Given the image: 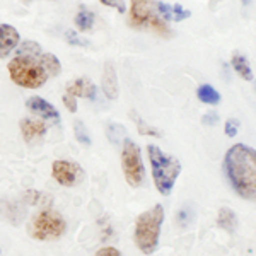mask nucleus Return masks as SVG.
Returning <instances> with one entry per match:
<instances>
[{
    "instance_id": "f257e3e1",
    "label": "nucleus",
    "mask_w": 256,
    "mask_h": 256,
    "mask_svg": "<svg viewBox=\"0 0 256 256\" xmlns=\"http://www.w3.org/2000/svg\"><path fill=\"white\" fill-rule=\"evenodd\" d=\"M224 169L230 186L241 198L256 202V150L236 144L226 152Z\"/></svg>"
},
{
    "instance_id": "f03ea898",
    "label": "nucleus",
    "mask_w": 256,
    "mask_h": 256,
    "mask_svg": "<svg viewBox=\"0 0 256 256\" xmlns=\"http://www.w3.org/2000/svg\"><path fill=\"white\" fill-rule=\"evenodd\" d=\"M164 222V207L156 204L152 208L146 210L135 220L134 239L135 244L144 254H154L159 246L160 227Z\"/></svg>"
},
{
    "instance_id": "7ed1b4c3",
    "label": "nucleus",
    "mask_w": 256,
    "mask_h": 256,
    "mask_svg": "<svg viewBox=\"0 0 256 256\" xmlns=\"http://www.w3.org/2000/svg\"><path fill=\"white\" fill-rule=\"evenodd\" d=\"M147 154L148 160H150L152 178H154V184L158 188V192L164 196L171 195L178 176L181 174V162L174 156L162 152L154 144L147 146Z\"/></svg>"
},
{
    "instance_id": "20e7f679",
    "label": "nucleus",
    "mask_w": 256,
    "mask_h": 256,
    "mask_svg": "<svg viewBox=\"0 0 256 256\" xmlns=\"http://www.w3.org/2000/svg\"><path fill=\"white\" fill-rule=\"evenodd\" d=\"M10 80L16 86L24 89H40L46 84L48 72L41 65L40 56H26L16 55L9 64H7Z\"/></svg>"
},
{
    "instance_id": "39448f33",
    "label": "nucleus",
    "mask_w": 256,
    "mask_h": 256,
    "mask_svg": "<svg viewBox=\"0 0 256 256\" xmlns=\"http://www.w3.org/2000/svg\"><path fill=\"white\" fill-rule=\"evenodd\" d=\"M67 230V222L53 208H44L31 218L28 232L36 241H56Z\"/></svg>"
},
{
    "instance_id": "423d86ee",
    "label": "nucleus",
    "mask_w": 256,
    "mask_h": 256,
    "mask_svg": "<svg viewBox=\"0 0 256 256\" xmlns=\"http://www.w3.org/2000/svg\"><path fill=\"white\" fill-rule=\"evenodd\" d=\"M122 168L123 174H125L126 183L132 188H140L146 180V168L142 162V156H140V148L135 142L130 138H125L122 150Z\"/></svg>"
},
{
    "instance_id": "0eeeda50",
    "label": "nucleus",
    "mask_w": 256,
    "mask_h": 256,
    "mask_svg": "<svg viewBox=\"0 0 256 256\" xmlns=\"http://www.w3.org/2000/svg\"><path fill=\"white\" fill-rule=\"evenodd\" d=\"M52 176L62 186L74 188L84 180V169L72 160H55L52 164Z\"/></svg>"
},
{
    "instance_id": "6e6552de",
    "label": "nucleus",
    "mask_w": 256,
    "mask_h": 256,
    "mask_svg": "<svg viewBox=\"0 0 256 256\" xmlns=\"http://www.w3.org/2000/svg\"><path fill=\"white\" fill-rule=\"evenodd\" d=\"M158 16L156 0H132L128 24L135 30H148V22Z\"/></svg>"
},
{
    "instance_id": "1a4fd4ad",
    "label": "nucleus",
    "mask_w": 256,
    "mask_h": 256,
    "mask_svg": "<svg viewBox=\"0 0 256 256\" xmlns=\"http://www.w3.org/2000/svg\"><path fill=\"white\" fill-rule=\"evenodd\" d=\"M26 108L31 111L32 114H36L43 122L50 123V125H58L60 123V113L52 102H48L46 99L40 96H31L26 101Z\"/></svg>"
},
{
    "instance_id": "9d476101",
    "label": "nucleus",
    "mask_w": 256,
    "mask_h": 256,
    "mask_svg": "<svg viewBox=\"0 0 256 256\" xmlns=\"http://www.w3.org/2000/svg\"><path fill=\"white\" fill-rule=\"evenodd\" d=\"M20 135H22L24 142L30 146H36V144H43L44 135H46V123L43 120L34 118H22L19 123Z\"/></svg>"
},
{
    "instance_id": "9b49d317",
    "label": "nucleus",
    "mask_w": 256,
    "mask_h": 256,
    "mask_svg": "<svg viewBox=\"0 0 256 256\" xmlns=\"http://www.w3.org/2000/svg\"><path fill=\"white\" fill-rule=\"evenodd\" d=\"M20 43L19 31L10 24L0 22V58H7Z\"/></svg>"
},
{
    "instance_id": "f8f14e48",
    "label": "nucleus",
    "mask_w": 256,
    "mask_h": 256,
    "mask_svg": "<svg viewBox=\"0 0 256 256\" xmlns=\"http://www.w3.org/2000/svg\"><path fill=\"white\" fill-rule=\"evenodd\" d=\"M101 89H102L104 96L108 98L110 101H114V99H118V94H120L118 76H116V70H114V65L111 64V62H106L104 67H102Z\"/></svg>"
},
{
    "instance_id": "ddd939ff",
    "label": "nucleus",
    "mask_w": 256,
    "mask_h": 256,
    "mask_svg": "<svg viewBox=\"0 0 256 256\" xmlns=\"http://www.w3.org/2000/svg\"><path fill=\"white\" fill-rule=\"evenodd\" d=\"M67 94H72L76 98H86L89 101H96L98 99V88L86 77L72 80L67 84Z\"/></svg>"
},
{
    "instance_id": "4468645a",
    "label": "nucleus",
    "mask_w": 256,
    "mask_h": 256,
    "mask_svg": "<svg viewBox=\"0 0 256 256\" xmlns=\"http://www.w3.org/2000/svg\"><path fill=\"white\" fill-rule=\"evenodd\" d=\"M0 216L6 218V220H9L10 224L19 226L24 220V217H26V210H24V207L19 202L16 200L12 202L9 198H4L0 202Z\"/></svg>"
},
{
    "instance_id": "2eb2a0df",
    "label": "nucleus",
    "mask_w": 256,
    "mask_h": 256,
    "mask_svg": "<svg viewBox=\"0 0 256 256\" xmlns=\"http://www.w3.org/2000/svg\"><path fill=\"white\" fill-rule=\"evenodd\" d=\"M238 224H239L238 216L230 208L222 207L220 210H218V214H217V226L220 227V229H224L226 232L232 234V232H236Z\"/></svg>"
},
{
    "instance_id": "dca6fc26",
    "label": "nucleus",
    "mask_w": 256,
    "mask_h": 256,
    "mask_svg": "<svg viewBox=\"0 0 256 256\" xmlns=\"http://www.w3.org/2000/svg\"><path fill=\"white\" fill-rule=\"evenodd\" d=\"M74 22H76L77 30H80L82 32L90 31L94 28V22H96V14L92 10H89L86 6H80L79 12L74 18Z\"/></svg>"
},
{
    "instance_id": "f3484780",
    "label": "nucleus",
    "mask_w": 256,
    "mask_h": 256,
    "mask_svg": "<svg viewBox=\"0 0 256 256\" xmlns=\"http://www.w3.org/2000/svg\"><path fill=\"white\" fill-rule=\"evenodd\" d=\"M230 64H232V68L236 70V74L241 79L244 80H253V70H251V65L250 62L244 55H241V53H232V58H230Z\"/></svg>"
},
{
    "instance_id": "a211bd4d",
    "label": "nucleus",
    "mask_w": 256,
    "mask_h": 256,
    "mask_svg": "<svg viewBox=\"0 0 256 256\" xmlns=\"http://www.w3.org/2000/svg\"><path fill=\"white\" fill-rule=\"evenodd\" d=\"M196 98L200 99L205 104H218L220 102V92L210 84H202L200 88L196 89Z\"/></svg>"
},
{
    "instance_id": "6ab92c4d",
    "label": "nucleus",
    "mask_w": 256,
    "mask_h": 256,
    "mask_svg": "<svg viewBox=\"0 0 256 256\" xmlns=\"http://www.w3.org/2000/svg\"><path fill=\"white\" fill-rule=\"evenodd\" d=\"M193 220H195V208H193V205H190V204L183 205L174 216L176 227H180V229H186V227L193 224Z\"/></svg>"
},
{
    "instance_id": "aec40b11",
    "label": "nucleus",
    "mask_w": 256,
    "mask_h": 256,
    "mask_svg": "<svg viewBox=\"0 0 256 256\" xmlns=\"http://www.w3.org/2000/svg\"><path fill=\"white\" fill-rule=\"evenodd\" d=\"M40 60H41V65L44 67V70L48 72V76L58 77L62 74V64L56 55H53V53H41Z\"/></svg>"
},
{
    "instance_id": "412c9836",
    "label": "nucleus",
    "mask_w": 256,
    "mask_h": 256,
    "mask_svg": "<svg viewBox=\"0 0 256 256\" xmlns=\"http://www.w3.org/2000/svg\"><path fill=\"white\" fill-rule=\"evenodd\" d=\"M22 200L24 204L28 205H34V207H48L52 204V196L46 195V193H41V192H36V190H30V192H24L22 193Z\"/></svg>"
},
{
    "instance_id": "4be33fe9",
    "label": "nucleus",
    "mask_w": 256,
    "mask_h": 256,
    "mask_svg": "<svg viewBox=\"0 0 256 256\" xmlns=\"http://www.w3.org/2000/svg\"><path fill=\"white\" fill-rule=\"evenodd\" d=\"M130 118L134 120L135 123H137V128H138V134L140 135H147V137H160V135H162L158 130V128L147 125V123L138 116V113H135V111H130Z\"/></svg>"
},
{
    "instance_id": "5701e85b",
    "label": "nucleus",
    "mask_w": 256,
    "mask_h": 256,
    "mask_svg": "<svg viewBox=\"0 0 256 256\" xmlns=\"http://www.w3.org/2000/svg\"><path fill=\"white\" fill-rule=\"evenodd\" d=\"M106 135H108L110 142L113 144H122L123 138H126V130L125 126H122L120 123H108L106 125Z\"/></svg>"
},
{
    "instance_id": "b1692460",
    "label": "nucleus",
    "mask_w": 256,
    "mask_h": 256,
    "mask_svg": "<svg viewBox=\"0 0 256 256\" xmlns=\"http://www.w3.org/2000/svg\"><path fill=\"white\" fill-rule=\"evenodd\" d=\"M16 52H18V55H26V56H41V53H43L40 43H36L32 40H26L22 43H19Z\"/></svg>"
},
{
    "instance_id": "393cba45",
    "label": "nucleus",
    "mask_w": 256,
    "mask_h": 256,
    "mask_svg": "<svg viewBox=\"0 0 256 256\" xmlns=\"http://www.w3.org/2000/svg\"><path fill=\"white\" fill-rule=\"evenodd\" d=\"M148 30L158 32L159 36H164V38H171L172 36V30L168 26L166 20H162L159 16H156L154 19H150V22H148Z\"/></svg>"
},
{
    "instance_id": "a878e982",
    "label": "nucleus",
    "mask_w": 256,
    "mask_h": 256,
    "mask_svg": "<svg viewBox=\"0 0 256 256\" xmlns=\"http://www.w3.org/2000/svg\"><path fill=\"white\" fill-rule=\"evenodd\" d=\"M74 134H76V138L80 146L90 147V135H89L88 128H86V125L80 122V120H76V123H74Z\"/></svg>"
},
{
    "instance_id": "bb28decb",
    "label": "nucleus",
    "mask_w": 256,
    "mask_h": 256,
    "mask_svg": "<svg viewBox=\"0 0 256 256\" xmlns=\"http://www.w3.org/2000/svg\"><path fill=\"white\" fill-rule=\"evenodd\" d=\"M65 40H67L68 44H72V46H89V41L82 40L80 36L72 30L65 31Z\"/></svg>"
},
{
    "instance_id": "cd10ccee",
    "label": "nucleus",
    "mask_w": 256,
    "mask_h": 256,
    "mask_svg": "<svg viewBox=\"0 0 256 256\" xmlns=\"http://www.w3.org/2000/svg\"><path fill=\"white\" fill-rule=\"evenodd\" d=\"M239 126H241V123H239L238 118H229L226 122V126H224L226 135L229 138H234L238 135V132H239Z\"/></svg>"
},
{
    "instance_id": "c85d7f7f",
    "label": "nucleus",
    "mask_w": 256,
    "mask_h": 256,
    "mask_svg": "<svg viewBox=\"0 0 256 256\" xmlns=\"http://www.w3.org/2000/svg\"><path fill=\"white\" fill-rule=\"evenodd\" d=\"M171 9H172V20H184V19H188L190 16H192V12H190L188 9H184L183 6H180V4H174V6H171Z\"/></svg>"
},
{
    "instance_id": "c756f323",
    "label": "nucleus",
    "mask_w": 256,
    "mask_h": 256,
    "mask_svg": "<svg viewBox=\"0 0 256 256\" xmlns=\"http://www.w3.org/2000/svg\"><path fill=\"white\" fill-rule=\"evenodd\" d=\"M102 6H108V7H113L116 9L120 14H125L126 10V6H125V0H99Z\"/></svg>"
},
{
    "instance_id": "7c9ffc66",
    "label": "nucleus",
    "mask_w": 256,
    "mask_h": 256,
    "mask_svg": "<svg viewBox=\"0 0 256 256\" xmlns=\"http://www.w3.org/2000/svg\"><path fill=\"white\" fill-rule=\"evenodd\" d=\"M62 101H64V106L67 108L70 113H77V101H76V96H72V94H64V98H62Z\"/></svg>"
},
{
    "instance_id": "2f4dec72",
    "label": "nucleus",
    "mask_w": 256,
    "mask_h": 256,
    "mask_svg": "<svg viewBox=\"0 0 256 256\" xmlns=\"http://www.w3.org/2000/svg\"><path fill=\"white\" fill-rule=\"evenodd\" d=\"M202 123H204L205 126H216L218 123V114L216 111H208V113L204 114V118H202Z\"/></svg>"
},
{
    "instance_id": "473e14b6",
    "label": "nucleus",
    "mask_w": 256,
    "mask_h": 256,
    "mask_svg": "<svg viewBox=\"0 0 256 256\" xmlns=\"http://www.w3.org/2000/svg\"><path fill=\"white\" fill-rule=\"evenodd\" d=\"M94 256H122V253L114 246H102L96 251Z\"/></svg>"
},
{
    "instance_id": "72a5a7b5",
    "label": "nucleus",
    "mask_w": 256,
    "mask_h": 256,
    "mask_svg": "<svg viewBox=\"0 0 256 256\" xmlns=\"http://www.w3.org/2000/svg\"><path fill=\"white\" fill-rule=\"evenodd\" d=\"M241 2H242V4H244V6H248V4H250V2H251V0H241Z\"/></svg>"
},
{
    "instance_id": "f704fd0d",
    "label": "nucleus",
    "mask_w": 256,
    "mask_h": 256,
    "mask_svg": "<svg viewBox=\"0 0 256 256\" xmlns=\"http://www.w3.org/2000/svg\"><path fill=\"white\" fill-rule=\"evenodd\" d=\"M0 253H2V250H0Z\"/></svg>"
}]
</instances>
